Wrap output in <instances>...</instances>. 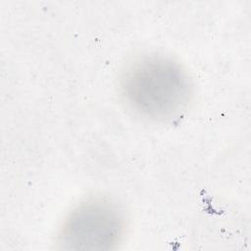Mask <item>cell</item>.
I'll use <instances>...</instances> for the list:
<instances>
[{
  "mask_svg": "<svg viewBox=\"0 0 251 251\" xmlns=\"http://www.w3.org/2000/svg\"><path fill=\"white\" fill-rule=\"evenodd\" d=\"M120 87L132 110L153 119L176 116L186 108L192 94L186 72L163 56L145 57L132 63L124 72Z\"/></svg>",
  "mask_w": 251,
  "mask_h": 251,
  "instance_id": "cell-1",
  "label": "cell"
},
{
  "mask_svg": "<svg viewBox=\"0 0 251 251\" xmlns=\"http://www.w3.org/2000/svg\"><path fill=\"white\" fill-rule=\"evenodd\" d=\"M126 231V215L117 202L106 197L89 198L65 219L58 243L67 250H110Z\"/></svg>",
  "mask_w": 251,
  "mask_h": 251,
  "instance_id": "cell-2",
  "label": "cell"
}]
</instances>
